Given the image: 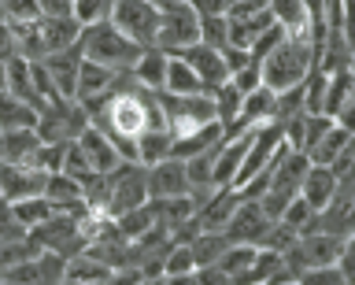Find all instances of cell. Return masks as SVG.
Masks as SVG:
<instances>
[{"label":"cell","mask_w":355,"mask_h":285,"mask_svg":"<svg viewBox=\"0 0 355 285\" xmlns=\"http://www.w3.org/2000/svg\"><path fill=\"white\" fill-rule=\"evenodd\" d=\"M155 4H159V8H166V4H174V0H155Z\"/></svg>","instance_id":"obj_50"},{"label":"cell","mask_w":355,"mask_h":285,"mask_svg":"<svg viewBox=\"0 0 355 285\" xmlns=\"http://www.w3.org/2000/svg\"><path fill=\"white\" fill-rule=\"evenodd\" d=\"M0 141H4V159H8V163H26V167H30L33 152L41 148L37 126H26V130H4V134H0Z\"/></svg>","instance_id":"obj_24"},{"label":"cell","mask_w":355,"mask_h":285,"mask_svg":"<svg viewBox=\"0 0 355 285\" xmlns=\"http://www.w3.org/2000/svg\"><path fill=\"white\" fill-rule=\"evenodd\" d=\"M22 237H30V234L19 226V218L11 215V204L0 196V245H4V241H22Z\"/></svg>","instance_id":"obj_38"},{"label":"cell","mask_w":355,"mask_h":285,"mask_svg":"<svg viewBox=\"0 0 355 285\" xmlns=\"http://www.w3.org/2000/svg\"><path fill=\"white\" fill-rule=\"evenodd\" d=\"M144 274L141 270H130V267H122V270H111V278L104 285H141Z\"/></svg>","instance_id":"obj_47"},{"label":"cell","mask_w":355,"mask_h":285,"mask_svg":"<svg viewBox=\"0 0 355 285\" xmlns=\"http://www.w3.org/2000/svg\"><path fill=\"white\" fill-rule=\"evenodd\" d=\"M193 245V256H196V267H211V263L222 259V252H226L233 241L222 234V230H200V234L189 241Z\"/></svg>","instance_id":"obj_27"},{"label":"cell","mask_w":355,"mask_h":285,"mask_svg":"<svg viewBox=\"0 0 355 285\" xmlns=\"http://www.w3.org/2000/svg\"><path fill=\"white\" fill-rule=\"evenodd\" d=\"M37 107L19 101L11 93H0V134L4 130H26V126H37Z\"/></svg>","instance_id":"obj_25"},{"label":"cell","mask_w":355,"mask_h":285,"mask_svg":"<svg viewBox=\"0 0 355 285\" xmlns=\"http://www.w3.org/2000/svg\"><path fill=\"white\" fill-rule=\"evenodd\" d=\"M37 8L49 19H74V0H37Z\"/></svg>","instance_id":"obj_40"},{"label":"cell","mask_w":355,"mask_h":285,"mask_svg":"<svg viewBox=\"0 0 355 285\" xmlns=\"http://www.w3.org/2000/svg\"><path fill=\"white\" fill-rule=\"evenodd\" d=\"M15 37H19V56H26L33 63L55 56V52L78 45V37H82V26H78V19H33L26 26H15Z\"/></svg>","instance_id":"obj_3"},{"label":"cell","mask_w":355,"mask_h":285,"mask_svg":"<svg viewBox=\"0 0 355 285\" xmlns=\"http://www.w3.org/2000/svg\"><path fill=\"white\" fill-rule=\"evenodd\" d=\"M270 15L285 34H307L311 37V12L304 0H270Z\"/></svg>","instance_id":"obj_21"},{"label":"cell","mask_w":355,"mask_h":285,"mask_svg":"<svg viewBox=\"0 0 355 285\" xmlns=\"http://www.w3.org/2000/svg\"><path fill=\"white\" fill-rule=\"evenodd\" d=\"M196 285H233V282L218 263H211V267H196Z\"/></svg>","instance_id":"obj_43"},{"label":"cell","mask_w":355,"mask_h":285,"mask_svg":"<svg viewBox=\"0 0 355 285\" xmlns=\"http://www.w3.org/2000/svg\"><path fill=\"white\" fill-rule=\"evenodd\" d=\"M111 8H115V0H74V19L78 26H93L111 19Z\"/></svg>","instance_id":"obj_34"},{"label":"cell","mask_w":355,"mask_h":285,"mask_svg":"<svg viewBox=\"0 0 355 285\" xmlns=\"http://www.w3.org/2000/svg\"><path fill=\"white\" fill-rule=\"evenodd\" d=\"M300 285H352L348 278H344V270L333 263V267H311V270H304L296 278Z\"/></svg>","instance_id":"obj_37"},{"label":"cell","mask_w":355,"mask_h":285,"mask_svg":"<svg viewBox=\"0 0 355 285\" xmlns=\"http://www.w3.org/2000/svg\"><path fill=\"white\" fill-rule=\"evenodd\" d=\"M93 123V115H89V107L82 104V101H55V104H49V107H41V115H37V134H41V141H78L82 137V130Z\"/></svg>","instance_id":"obj_8"},{"label":"cell","mask_w":355,"mask_h":285,"mask_svg":"<svg viewBox=\"0 0 355 285\" xmlns=\"http://www.w3.org/2000/svg\"><path fill=\"white\" fill-rule=\"evenodd\" d=\"M33 19H41L37 0H4V23L11 26H26Z\"/></svg>","instance_id":"obj_35"},{"label":"cell","mask_w":355,"mask_h":285,"mask_svg":"<svg viewBox=\"0 0 355 285\" xmlns=\"http://www.w3.org/2000/svg\"><path fill=\"white\" fill-rule=\"evenodd\" d=\"M0 93H8V60H0Z\"/></svg>","instance_id":"obj_48"},{"label":"cell","mask_w":355,"mask_h":285,"mask_svg":"<svg viewBox=\"0 0 355 285\" xmlns=\"http://www.w3.org/2000/svg\"><path fill=\"white\" fill-rule=\"evenodd\" d=\"M122 74H126V71H111V67H104V63H89V60L82 56V71H78L74 101H82L89 112H93L100 101H107V96L115 93V85L122 82Z\"/></svg>","instance_id":"obj_12"},{"label":"cell","mask_w":355,"mask_h":285,"mask_svg":"<svg viewBox=\"0 0 355 285\" xmlns=\"http://www.w3.org/2000/svg\"><path fill=\"white\" fill-rule=\"evenodd\" d=\"M270 226H274V218L263 211V204L259 200H244V196H241L237 211H233V218L226 223L222 234H226L233 245H255V248H259L263 237L270 234Z\"/></svg>","instance_id":"obj_10"},{"label":"cell","mask_w":355,"mask_h":285,"mask_svg":"<svg viewBox=\"0 0 355 285\" xmlns=\"http://www.w3.org/2000/svg\"><path fill=\"white\" fill-rule=\"evenodd\" d=\"M159 4L155 0H115L111 8V23H115L126 37H133L141 49H155L159 41Z\"/></svg>","instance_id":"obj_7"},{"label":"cell","mask_w":355,"mask_h":285,"mask_svg":"<svg viewBox=\"0 0 355 285\" xmlns=\"http://www.w3.org/2000/svg\"><path fill=\"white\" fill-rule=\"evenodd\" d=\"M0 19H4V0H0Z\"/></svg>","instance_id":"obj_52"},{"label":"cell","mask_w":355,"mask_h":285,"mask_svg":"<svg viewBox=\"0 0 355 285\" xmlns=\"http://www.w3.org/2000/svg\"><path fill=\"white\" fill-rule=\"evenodd\" d=\"M178 56L196 71V78L204 82V93H215V89H222V85L230 82V67H226L222 49H211V45H204V41H196L193 49L178 52Z\"/></svg>","instance_id":"obj_15"},{"label":"cell","mask_w":355,"mask_h":285,"mask_svg":"<svg viewBox=\"0 0 355 285\" xmlns=\"http://www.w3.org/2000/svg\"><path fill=\"white\" fill-rule=\"evenodd\" d=\"M74 145H78V152L85 156V163H89V171H93V174H111V171H115L119 163H122L119 145H115V141H111L96 123H89Z\"/></svg>","instance_id":"obj_16"},{"label":"cell","mask_w":355,"mask_h":285,"mask_svg":"<svg viewBox=\"0 0 355 285\" xmlns=\"http://www.w3.org/2000/svg\"><path fill=\"white\" fill-rule=\"evenodd\" d=\"M0 159H4V141H0Z\"/></svg>","instance_id":"obj_51"},{"label":"cell","mask_w":355,"mask_h":285,"mask_svg":"<svg viewBox=\"0 0 355 285\" xmlns=\"http://www.w3.org/2000/svg\"><path fill=\"white\" fill-rule=\"evenodd\" d=\"M255 256H259V248L255 245H230L226 252H222V259H218V267L230 274V282H237L244 270L255 263Z\"/></svg>","instance_id":"obj_31"},{"label":"cell","mask_w":355,"mask_h":285,"mask_svg":"<svg viewBox=\"0 0 355 285\" xmlns=\"http://www.w3.org/2000/svg\"><path fill=\"white\" fill-rule=\"evenodd\" d=\"M230 82L237 85L241 93H255V89L263 85V71H259V63H248V67H241V71L233 74Z\"/></svg>","instance_id":"obj_39"},{"label":"cell","mask_w":355,"mask_h":285,"mask_svg":"<svg viewBox=\"0 0 355 285\" xmlns=\"http://www.w3.org/2000/svg\"><path fill=\"white\" fill-rule=\"evenodd\" d=\"M166 93H204V82L196 78V71L189 67V63L182 56H171V63H166Z\"/></svg>","instance_id":"obj_29"},{"label":"cell","mask_w":355,"mask_h":285,"mask_svg":"<svg viewBox=\"0 0 355 285\" xmlns=\"http://www.w3.org/2000/svg\"><path fill=\"white\" fill-rule=\"evenodd\" d=\"M337 267L344 270V278L355 285V234H352V237H344V252H340Z\"/></svg>","instance_id":"obj_44"},{"label":"cell","mask_w":355,"mask_h":285,"mask_svg":"<svg viewBox=\"0 0 355 285\" xmlns=\"http://www.w3.org/2000/svg\"><path fill=\"white\" fill-rule=\"evenodd\" d=\"M270 12V0H237V4L230 8L233 19H244V15H263Z\"/></svg>","instance_id":"obj_45"},{"label":"cell","mask_w":355,"mask_h":285,"mask_svg":"<svg viewBox=\"0 0 355 285\" xmlns=\"http://www.w3.org/2000/svg\"><path fill=\"white\" fill-rule=\"evenodd\" d=\"M107 185H111L107 207H104L107 218H119V215L133 211V207L148 204V167H144V163L122 159L119 167L107 174Z\"/></svg>","instance_id":"obj_5"},{"label":"cell","mask_w":355,"mask_h":285,"mask_svg":"<svg viewBox=\"0 0 355 285\" xmlns=\"http://www.w3.org/2000/svg\"><path fill=\"white\" fill-rule=\"evenodd\" d=\"M277 223H285V226H293L300 237L304 234H315L318 230V211L315 207H311L304 196H293V200H288V207L282 211V218H277Z\"/></svg>","instance_id":"obj_30"},{"label":"cell","mask_w":355,"mask_h":285,"mask_svg":"<svg viewBox=\"0 0 355 285\" xmlns=\"http://www.w3.org/2000/svg\"><path fill=\"white\" fill-rule=\"evenodd\" d=\"M171 156H174V134L166 126H152L137 137V159L144 167H152L159 159H171Z\"/></svg>","instance_id":"obj_22"},{"label":"cell","mask_w":355,"mask_h":285,"mask_svg":"<svg viewBox=\"0 0 355 285\" xmlns=\"http://www.w3.org/2000/svg\"><path fill=\"white\" fill-rule=\"evenodd\" d=\"M11 215H15L19 226L30 234V230H37V226L44 223V218L55 215V207L44 200V196H26V200H15V204H11Z\"/></svg>","instance_id":"obj_28"},{"label":"cell","mask_w":355,"mask_h":285,"mask_svg":"<svg viewBox=\"0 0 355 285\" xmlns=\"http://www.w3.org/2000/svg\"><path fill=\"white\" fill-rule=\"evenodd\" d=\"M193 270H196L193 245H182V241H174L171 252L163 256V278H178V274H193Z\"/></svg>","instance_id":"obj_32"},{"label":"cell","mask_w":355,"mask_h":285,"mask_svg":"<svg viewBox=\"0 0 355 285\" xmlns=\"http://www.w3.org/2000/svg\"><path fill=\"white\" fill-rule=\"evenodd\" d=\"M274 285H300L296 278H282V282H274Z\"/></svg>","instance_id":"obj_49"},{"label":"cell","mask_w":355,"mask_h":285,"mask_svg":"<svg viewBox=\"0 0 355 285\" xmlns=\"http://www.w3.org/2000/svg\"><path fill=\"white\" fill-rule=\"evenodd\" d=\"M41 63H44V71L52 74V82H55V89H60V96H74V89H78V71H82V49L71 45V49L55 52V56L41 60Z\"/></svg>","instance_id":"obj_17"},{"label":"cell","mask_w":355,"mask_h":285,"mask_svg":"<svg viewBox=\"0 0 355 285\" xmlns=\"http://www.w3.org/2000/svg\"><path fill=\"white\" fill-rule=\"evenodd\" d=\"M241 119L248 126H266L277 119V93L259 85L255 93H244V107H241Z\"/></svg>","instance_id":"obj_23"},{"label":"cell","mask_w":355,"mask_h":285,"mask_svg":"<svg viewBox=\"0 0 355 285\" xmlns=\"http://www.w3.org/2000/svg\"><path fill=\"white\" fill-rule=\"evenodd\" d=\"M318 63V49L315 41H311L307 34H285L282 45H277L274 52H266V60L259 63L263 71V85L274 93H285V89H296V85L307 82V74L315 71Z\"/></svg>","instance_id":"obj_1"},{"label":"cell","mask_w":355,"mask_h":285,"mask_svg":"<svg viewBox=\"0 0 355 285\" xmlns=\"http://www.w3.org/2000/svg\"><path fill=\"white\" fill-rule=\"evenodd\" d=\"M11 56H19V37H15V26L0 19V60H11Z\"/></svg>","instance_id":"obj_41"},{"label":"cell","mask_w":355,"mask_h":285,"mask_svg":"<svg viewBox=\"0 0 355 285\" xmlns=\"http://www.w3.org/2000/svg\"><path fill=\"white\" fill-rule=\"evenodd\" d=\"M44 182H49L44 171L26 167V163L0 159V196H4L8 204L26 200V196H44Z\"/></svg>","instance_id":"obj_13"},{"label":"cell","mask_w":355,"mask_h":285,"mask_svg":"<svg viewBox=\"0 0 355 285\" xmlns=\"http://www.w3.org/2000/svg\"><path fill=\"white\" fill-rule=\"evenodd\" d=\"M166 63H171V52L144 49L141 60L130 67V74H133V82H137V85H144V89L163 93V85H166Z\"/></svg>","instance_id":"obj_19"},{"label":"cell","mask_w":355,"mask_h":285,"mask_svg":"<svg viewBox=\"0 0 355 285\" xmlns=\"http://www.w3.org/2000/svg\"><path fill=\"white\" fill-rule=\"evenodd\" d=\"M159 12H163V19H159V41H155V49L178 56V52L193 49L200 41V15L189 8V0H174V4L159 8Z\"/></svg>","instance_id":"obj_9"},{"label":"cell","mask_w":355,"mask_h":285,"mask_svg":"<svg viewBox=\"0 0 355 285\" xmlns=\"http://www.w3.org/2000/svg\"><path fill=\"white\" fill-rule=\"evenodd\" d=\"M352 137H355L352 130H344L340 123H333L326 134L318 137V145H315V148H307V159H311V163H322V167H329V163L344 152V145H348Z\"/></svg>","instance_id":"obj_26"},{"label":"cell","mask_w":355,"mask_h":285,"mask_svg":"<svg viewBox=\"0 0 355 285\" xmlns=\"http://www.w3.org/2000/svg\"><path fill=\"white\" fill-rule=\"evenodd\" d=\"M8 93L33 104L41 112V96H37V89H33V60H26V56H11L8 60Z\"/></svg>","instance_id":"obj_20"},{"label":"cell","mask_w":355,"mask_h":285,"mask_svg":"<svg viewBox=\"0 0 355 285\" xmlns=\"http://www.w3.org/2000/svg\"><path fill=\"white\" fill-rule=\"evenodd\" d=\"M189 8H193L200 19H207V15H230V0H189Z\"/></svg>","instance_id":"obj_42"},{"label":"cell","mask_w":355,"mask_h":285,"mask_svg":"<svg viewBox=\"0 0 355 285\" xmlns=\"http://www.w3.org/2000/svg\"><path fill=\"white\" fill-rule=\"evenodd\" d=\"M318 230H329V234H340V237L355 234V174L340 178L333 200L318 211Z\"/></svg>","instance_id":"obj_11"},{"label":"cell","mask_w":355,"mask_h":285,"mask_svg":"<svg viewBox=\"0 0 355 285\" xmlns=\"http://www.w3.org/2000/svg\"><path fill=\"white\" fill-rule=\"evenodd\" d=\"M30 241L44 252H55L63 259H74L89 248V237L82 230V218L78 215H67V211H55L52 218H44L37 230H30Z\"/></svg>","instance_id":"obj_6"},{"label":"cell","mask_w":355,"mask_h":285,"mask_svg":"<svg viewBox=\"0 0 355 285\" xmlns=\"http://www.w3.org/2000/svg\"><path fill=\"white\" fill-rule=\"evenodd\" d=\"M337 123L344 126V130H352L355 134V82H352V89H348V96H344V104H340V112L333 115Z\"/></svg>","instance_id":"obj_46"},{"label":"cell","mask_w":355,"mask_h":285,"mask_svg":"<svg viewBox=\"0 0 355 285\" xmlns=\"http://www.w3.org/2000/svg\"><path fill=\"white\" fill-rule=\"evenodd\" d=\"M337 185L340 178L333 174L329 167H322V163H311L307 174H304V182H300V196L315 207V211H322L329 200H333V193H337Z\"/></svg>","instance_id":"obj_18"},{"label":"cell","mask_w":355,"mask_h":285,"mask_svg":"<svg viewBox=\"0 0 355 285\" xmlns=\"http://www.w3.org/2000/svg\"><path fill=\"white\" fill-rule=\"evenodd\" d=\"M78 49L89 63H104L111 71H130L133 63L141 60V45L133 37H126L122 30L104 19V23H93V26H82V37H78Z\"/></svg>","instance_id":"obj_2"},{"label":"cell","mask_w":355,"mask_h":285,"mask_svg":"<svg viewBox=\"0 0 355 285\" xmlns=\"http://www.w3.org/2000/svg\"><path fill=\"white\" fill-rule=\"evenodd\" d=\"M171 196H193L185 159H178V156L159 159L148 167V200H171Z\"/></svg>","instance_id":"obj_14"},{"label":"cell","mask_w":355,"mask_h":285,"mask_svg":"<svg viewBox=\"0 0 355 285\" xmlns=\"http://www.w3.org/2000/svg\"><path fill=\"white\" fill-rule=\"evenodd\" d=\"M163 104V123L174 134V141L193 137L200 130H207L211 123H218V107L211 93H159Z\"/></svg>","instance_id":"obj_4"},{"label":"cell","mask_w":355,"mask_h":285,"mask_svg":"<svg viewBox=\"0 0 355 285\" xmlns=\"http://www.w3.org/2000/svg\"><path fill=\"white\" fill-rule=\"evenodd\" d=\"M296 241H300V234H296L293 226H285V223H274V226H270V234L263 237V245H259V248H270V252H277V256H285V252L293 248Z\"/></svg>","instance_id":"obj_36"},{"label":"cell","mask_w":355,"mask_h":285,"mask_svg":"<svg viewBox=\"0 0 355 285\" xmlns=\"http://www.w3.org/2000/svg\"><path fill=\"white\" fill-rule=\"evenodd\" d=\"M200 41L211 49H226L230 45V15H207L200 19Z\"/></svg>","instance_id":"obj_33"}]
</instances>
